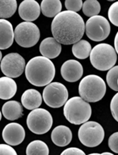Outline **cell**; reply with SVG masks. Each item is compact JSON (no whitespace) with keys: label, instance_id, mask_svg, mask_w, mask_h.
<instances>
[{"label":"cell","instance_id":"f1b7e54d","mask_svg":"<svg viewBox=\"0 0 118 155\" xmlns=\"http://www.w3.org/2000/svg\"><path fill=\"white\" fill-rule=\"evenodd\" d=\"M110 111L115 120L118 122V93H116L110 102Z\"/></svg>","mask_w":118,"mask_h":155},{"label":"cell","instance_id":"9a60e30c","mask_svg":"<svg viewBox=\"0 0 118 155\" xmlns=\"http://www.w3.org/2000/svg\"><path fill=\"white\" fill-rule=\"evenodd\" d=\"M61 51V44L59 43L54 37L44 39L40 45V52L42 56L49 59L58 57Z\"/></svg>","mask_w":118,"mask_h":155},{"label":"cell","instance_id":"52a82bcc","mask_svg":"<svg viewBox=\"0 0 118 155\" xmlns=\"http://www.w3.org/2000/svg\"><path fill=\"white\" fill-rule=\"evenodd\" d=\"M53 124L51 113L45 108L33 109L28 115L26 124L29 131L36 135H44L51 129Z\"/></svg>","mask_w":118,"mask_h":155},{"label":"cell","instance_id":"4fadbf2b","mask_svg":"<svg viewBox=\"0 0 118 155\" xmlns=\"http://www.w3.org/2000/svg\"><path fill=\"white\" fill-rule=\"evenodd\" d=\"M60 74L65 81L76 82L80 79L83 74V68L81 63L75 59L64 62L60 68Z\"/></svg>","mask_w":118,"mask_h":155},{"label":"cell","instance_id":"836d02e7","mask_svg":"<svg viewBox=\"0 0 118 155\" xmlns=\"http://www.w3.org/2000/svg\"><path fill=\"white\" fill-rule=\"evenodd\" d=\"M102 155H113V153H109V152H105V153H101Z\"/></svg>","mask_w":118,"mask_h":155},{"label":"cell","instance_id":"ba28073f","mask_svg":"<svg viewBox=\"0 0 118 155\" xmlns=\"http://www.w3.org/2000/svg\"><path fill=\"white\" fill-rule=\"evenodd\" d=\"M39 39L40 30L37 25L33 22H22L14 29V40L21 47H33L37 45Z\"/></svg>","mask_w":118,"mask_h":155},{"label":"cell","instance_id":"f546056e","mask_svg":"<svg viewBox=\"0 0 118 155\" xmlns=\"http://www.w3.org/2000/svg\"><path fill=\"white\" fill-rule=\"evenodd\" d=\"M109 147L114 153H118V132L113 133L109 138Z\"/></svg>","mask_w":118,"mask_h":155},{"label":"cell","instance_id":"d590c367","mask_svg":"<svg viewBox=\"0 0 118 155\" xmlns=\"http://www.w3.org/2000/svg\"><path fill=\"white\" fill-rule=\"evenodd\" d=\"M117 85H118V80H117Z\"/></svg>","mask_w":118,"mask_h":155},{"label":"cell","instance_id":"ffe728a7","mask_svg":"<svg viewBox=\"0 0 118 155\" xmlns=\"http://www.w3.org/2000/svg\"><path fill=\"white\" fill-rule=\"evenodd\" d=\"M18 86L12 78L2 77L0 78V98L9 100L16 94Z\"/></svg>","mask_w":118,"mask_h":155},{"label":"cell","instance_id":"603a6c76","mask_svg":"<svg viewBox=\"0 0 118 155\" xmlns=\"http://www.w3.org/2000/svg\"><path fill=\"white\" fill-rule=\"evenodd\" d=\"M27 155H49V149L47 144L41 140L31 142L26 148Z\"/></svg>","mask_w":118,"mask_h":155},{"label":"cell","instance_id":"d6a6232c","mask_svg":"<svg viewBox=\"0 0 118 155\" xmlns=\"http://www.w3.org/2000/svg\"><path fill=\"white\" fill-rule=\"evenodd\" d=\"M114 46H115V50L116 51V54H118V32L116 33L114 39Z\"/></svg>","mask_w":118,"mask_h":155},{"label":"cell","instance_id":"d4e9b609","mask_svg":"<svg viewBox=\"0 0 118 155\" xmlns=\"http://www.w3.org/2000/svg\"><path fill=\"white\" fill-rule=\"evenodd\" d=\"M101 11V5L97 0H86L83 5V12L87 17L97 16Z\"/></svg>","mask_w":118,"mask_h":155},{"label":"cell","instance_id":"7a4b0ae2","mask_svg":"<svg viewBox=\"0 0 118 155\" xmlns=\"http://www.w3.org/2000/svg\"><path fill=\"white\" fill-rule=\"evenodd\" d=\"M25 73L28 82L33 86H48L55 78V65L48 58L36 56L27 63Z\"/></svg>","mask_w":118,"mask_h":155},{"label":"cell","instance_id":"d6986e66","mask_svg":"<svg viewBox=\"0 0 118 155\" xmlns=\"http://www.w3.org/2000/svg\"><path fill=\"white\" fill-rule=\"evenodd\" d=\"M22 104L17 101L6 102L2 108V114L8 120H16L23 116Z\"/></svg>","mask_w":118,"mask_h":155},{"label":"cell","instance_id":"4316f807","mask_svg":"<svg viewBox=\"0 0 118 155\" xmlns=\"http://www.w3.org/2000/svg\"><path fill=\"white\" fill-rule=\"evenodd\" d=\"M108 17L111 23L118 27V2H115L110 6L108 11Z\"/></svg>","mask_w":118,"mask_h":155},{"label":"cell","instance_id":"30bf717a","mask_svg":"<svg viewBox=\"0 0 118 155\" xmlns=\"http://www.w3.org/2000/svg\"><path fill=\"white\" fill-rule=\"evenodd\" d=\"M85 31L88 38L94 41H102L109 37L110 25L109 21L103 16L97 15L86 21Z\"/></svg>","mask_w":118,"mask_h":155},{"label":"cell","instance_id":"9c48e42d","mask_svg":"<svg viewBox=\"0 0 118 155\" xmlns=\"http://www.w3.org/2000/svg\"><path fill=\"white\" fill-rule=\"evenodd\" d=\"M68 98V91L63 84L52 82L45 86L43 91V100L49 107L60 108L65 104Z\"/></svg>","mask_w":118,"mask_h":155},{"label":"cell","instance_id":"3957f363","mask_svg":"<svg viewBox=\"0 0 118 155\" xmlns=\"http://www.w3.org/2000/svg\"><path fill=\"white\" fill-rule=\"evenodd\" d=\"M91 106L81 97H74L67 101L63 107L66 120L72 124L79 125L90 120Z\"/></svg>","mask_w":118,"mask_h":155},{"label":"cell","instance_id":"1f68e13d","mask_svg":"<svg viewBox=\"0 0 118 155\" xmlns=\"http://www.w3.org/2000/svg\"><path fill=\"white\" fill-rule=\"evenodd\" d=\"M86 153L82 150L76 147H71L66 149L61 153V155H85Z\"/></svg>","mask_w":118,"mask_h":155},{"label":"cell","instance_id":"6da1fadb","mask_svg":"<svg viewBox=\"0 0 118 155\" xmlns=\"http://www.w3.org/2000/svg\"><path fill=\"white\" fill-rule=\"evenodd\" d=\"M86 24L81 16L73 11H62L52 21L53 37L62 45H74L79 41L85 33Z\"/></svg>","mask_w":118,"mask_h":155},{"label":"cell","instance_id":"7c38bea8","mask_svg":"<svg viewBox=\"0 0 118 155\" xmlns=\"http://www.w3.org/2000/svg\"><path fill=\"white\" fill-rule=\"evenodd\" d=\"M25 137L24 127L18 123H10L2 131V139L10 146H18L22 143Z\"/></svg>","mask_w":118,"mask_h":155},{"label":"cell","instance_id":"44dd1931","mask_svg":"<svg viewBox=\"0 0 118 155\" xmlns=\"http://www.w3.org/2000/svg\"><path fill=\"white\" fill-rule=\"evenodd\" d=\"M41 12L45 17L55 18L62 10V3L59 0H43L41 3Z\"/></svg>","mask_w":118,"mask_h":155},{"label":"cell","instance_id":"5bb4252c","mask_svg":"<svg viewBox=\"0 0 118 155\" xmlns=\"http://www.w3.org/2000/svg\"><path fill=\"white\" fill-rule=\"evenodd\" d=\"M41 10V6L37 1L24 0L19 5V14L22 20L31 22L38 18Z\"/></svg>","mask_w":118,"mask_h":155},{"label":"cell","instance_id":"7402d4cb","mask_svg":"<svg viewBox=\"0 0 118 155\" xmlns=\"http://www.w3.org/2000/svg\"><path fill=\"white\" fill-rule=\"evenodd\" d=\"M91 45L85 40H80L72 46V53L77 59H85L90 55Z\"/></svg>","mask_w":118,"mask_h":155},{"label":"cell","instance_id":"484cf974","mask_svg":"<svg viewBox=\"0 0 118 155\" xmlns=\"http://www.w3.org/2000/svg\"><path fill=\"white\" fill-rule=\"evenodd\" d=\"M118 66H115L110 70H109L107 75H106V82L110 89L114 91L118 92Z\"/></svg>","mask_w":118,"mask_h":155},{"label":"cell","instance_id":"e575fe53","mask_svg":"<svg viewBox=\"0 0 118 155\" xmlns=\"http://www.w3.org/2000/svg\"><path fill=\"white\" fill-rule=\"evenodd\" d=\"M99 153H90V155H98Z\"/></svg>","mask_w":118,"mask_h":155},{"label":"cell","instance_id":"5b68a950","mask_svg":"<svg viewBox=\"0 0 118 155\" xmlns=\"http://www.w3.org/2000/svg\"><path fill=\"white\" fill-rule=\"evenodd\" d=\"M117 54L109 44H99L91 50L90 60L92 66L98 71H109L116 64Z\"/></svg>","mask_w":118,"mask_h":155},{"label":"cell","instance_id":"8992f818","mask_svg":"<svg viewBox=\"0 0 118 155\" xmlns=\"http://www.w3.org/2000/svg\"><path fill=\"white\" fill-rule=\"evenodd\" d=\"M78 137L85 147H96L99 146L104 139L105 131L98 122L86 121L79 129Z\"/></svg>","mask_w":118,"mask_h":155},{"label":"cell","instance_id":"8fae6325","mask_svg":"<svg viewBox=\"0 0 118 155\" xmlns=\"http://www.w3.org/2000/svg\"><path fill=\"white\" fill-rule=\"evenodd\" d=\"M25 59L19 53H9L1 60L2 72L7 77L19 78L25 70Z\"/></svg>","mask_w":118,"mask_h":155},{"label":"cell","instance_id":"e0dca14e","mask_svg":"<svg viewBox=\"0 0 118 155\" xmlns=\"http://www.w3.org/2000/svg\"><path fill=\"white\" fill-rule=\"evenodd\" d=\"M51 138L52 143L57 147H66L72 139V132L68 127L59 125L53 129Z\"/></svg>","mask_w":118,"mask_h":155},{"label":"cell","instance_id":"cb8c5ba5","mask_svg":"<svg viewBox=\"0 0 118 155\" xmlns=\"http://www.w3.org/2000/svg\"><path fill=\"white\" fill-rule=\"evenodd\" d=\"M18 3L16 0H1L0 1V17L1 19L9 18L16 12Z\"/></svg>","mask_w":118,"mask_h":155},{"label":"cell","instance_id":"2e32d148","mask_svg":"<svg viewBox=\"0 0 118 155\" xmlns=\"http://www.w3.org/2000/svg\"><path fill=\"white\" fill-rule=\"evenodd\" d=\"M14 31L12 24L6 19L0 20V48L7 49L13 45Z\"/></svg>","mask_w":118,"mask_h":155},{"label":"cell","instance_id":"4dcf8cb0","mask_svg":"<svg viewBox=\"0 0 118 155\" xmlns=\"http://www.w3.org/2000/svg\"><path fill=\"white\" fill-rule=\"evenodd\" d=\"M0 154L1 155H17V152L10 145L1 144L0 145Z\"/></svg>","mask_w":118,"mask_h":155},{"label":"cell","instance_id":"ac0fdd59","mask_svg":"<svg viewBox=\"0 0 118 155\" xmlns=\"http://www.w3.org/2000/svg\"><path fill=\"white\" fill-rule=\"evenodd\" d=\"M22 104L28 110L38 108L42 103V96L39 91L34 89L25 90L22 96Z\"/></svg>","mask_w":118,"mask_h":155},{"label":"cell","instance_id":"277c9868","mask_svg":"<svg viewBox=\"0 0 118 155\" xmlns=\"http://www.w3.org/2000/svg\"><path fill=\"white\" fill-rule=\"evenodd\" d=\"M106 93V82L96 74H89L81 80L79 86V94L87 102L94 103L101 101Z\"/></svg>","mask_w":118,"mask_h":155},{"label":"cell","instance_id":"83f0119b","mask_svg":"<svg viewBox=\"0 0 118 155\" xmlns=\"http://www.w3.org/2000/svg\"><path fill=\"white\" fill-rule=\"evenodd\" d=\"M83 2L82 0H66L65 7L67 10L73 11V12H78L83 8Z\"/></svg>","mask_w":118,"mask_h":155}]
</instances>
